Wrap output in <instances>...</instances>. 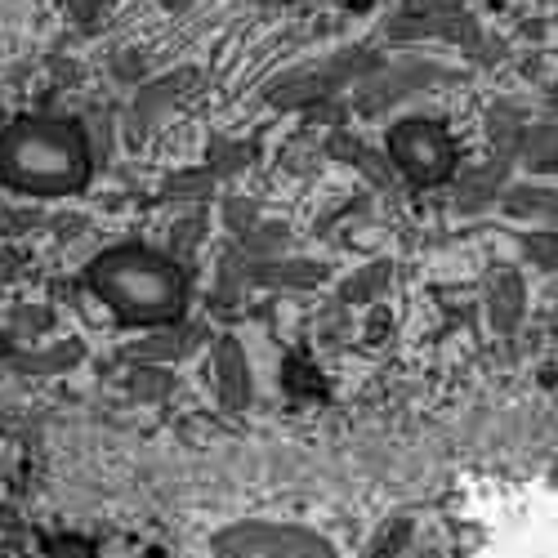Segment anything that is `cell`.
<instances>
[{"mask_svg": "<svg viewBox=\"0 0 558 558\" xmlns=\"http://www.w3.org/2000/svg\"><path fill=\"white\" fill-rule=\"evenodd\" d=\"M286 246H291V228L286 224H255L242 242L250 259H282Z\"/></svg>", "mask_w": 558, "mask_h": 558, "instance_id": "d6986e66", "label": "cell"}, {"mask_svg": "<svg viewBox=\"0 0 558 558\" xmlns=\"http://www.w3.org/2000/svg\"><path fill=\"white\" fill-rule=\"evenodd\" d=\"M523 250H527V259H532V264L558 268V233H554V228H536V233H527Z\"/></svg>", "mask_w": 558, "mask_h": 558, "instance_id": "cb8c5ba5", "label": "cell"}, {"mask_svg": "<svg viewBox=\"0 0 558 558\" xmlns=\"http://www.w3.org/2000/svg\"><path fill=\"white\" fill-rule=\"evenodd\" d=\"M9 273H18V255L14 250H0V277H9Z\"/></svg>", "mask_w": 558, "mask_h": 558, "instance_id": "1f68e13d", "label": "cell"}, {"mask_svg": "<svg viewBox=\"0 0 558 558\" xmlns=\"http://www.w3.org/2000/svg\"><path fill=\"white\" fill-rule=\"evenodd\" d=\"M518 157L532 170H541V175L545 170H558V125H532V130H523Z\"/></svg>", "mask_w": 558, "mask_h": 558, "instance_id": "ac0fdd59", "label": "cell"}, {"mask_svg": "<svg viewBox=\"0 0 558 558\" xmlns=\"http://www.w3.org/2000/svg\"><path fill=\"white\" fill-rule=\"evenodd\" d=\"M215 380H219V398L228 407H246L250 402V367L246 353L233 335H219L215 340Z\"/></svg>", "mask_w": 558, "mask_h": 558, "instance_id": "52a82bcc", "label": "cell"}, {"mask_svg": "<svg viewBox=\"0 0 558 558\" xmlns=\"http://www.w3.org/2000/svg\"><path fill=\"white\" fill-rule=\"evenodd\" d=\"M550 99H554V108H558V81H554V90H550Z\"/></svg>", "mask_w": 558, "mask_h": 558, "instance_id": "836d02e7", "label": "cell"}, {"mask_svg": "<svg viewBox=\"0 0 558 558\" xmlns=\"http://www.w3.org/2000/svg\"><path fill=\"white\" fill-rule=\"evenodd\" d=\"M224 224L233 228V233H250V228L259 224V201H250V197H228L224 201Z\"/></svg>", "mask_w": 558, "mask_h": 558, "instance_id": "d4e9b609", "label": "cell"}, {"mask_svg": "<svg viewBox=\"0 0 558 558\" xmlns=\"http://www.w3.org/2000/svg\"><path fill=\"white\" fill-rule=\"evenodd\" d=\"M112 67H117V81H134V76L143 72V59H139V54H134V50H125V54H121V59L112 63Z\"/></svg>", "mask_w": 558, "mask_h": 558, "instance_id": "f546056e", "label": "cell"}, {"mask_svg": "<svg viewBox=\"0 0 558 558\" xmlns=\"http://www.w3.org/2000/svg\"><path fill=\"white\" fill-rule=\"evenodd\" d=\"M509 215L518 219H536L545 228H558V188H536V184H518L500 192Z\"/></svg>", "mask_w": 558, "mask_h": 558, "instance_id": "4fadbf2b", "label": "cell"}, {"mask_svg": "<svg viewBox=\"0 0 558 558\" xmlns=\"http://www.w3.org/2000/svg\"><path fill=\"white\" fill-rule=\"evenodd\" d=\"M384 59L375 50H367V45H349V50H340L335 59H326L322 67H317V76L326 81V90H344V85H353V81H367V76L380 67Z\"/></svg>", "mask_w": 558, "mask_h": 558, "instance_id": "7c38bea8", "label": "cell"}, {"mask_svg": "<svg viewBox=\"0 0 558 558\" xmlns=\"http://www.w3.org/2000/svg\"><path fill=\"white\" fill-rule=\"evenodd\" d=\"M161 192L175 201H206L210 192H215V175H210V170H179V175L166 179Z\"/></svg>", "mask_w": 558, "mask_h": 558, "instance_id": "ffe728a7", "label": "cell"}, {"mask_svg": "<svg viewBox=\"0 0 558 558\" xmlns=\"http://www.w3.org/2000/svg\"><path fill=\"white\" fill-rule=\"evenodd\" d=\"M389 157L411 184H442V179H451V166H456V148H451L447 130L434 121L393 125Z\"/></svg>", "mask_w": 558, "mask_h": 558, "instance_id": "3957f363", "label": "cell"}, {"mask_svg": "<svg viewBox=\"0 0 558 558\" xmlns=\"http://www.w3.org/2000/svg\"><path fill=\"white\" fill-rule=\"evenodd\" d=\"M90 286L130 326H166L184 313V273L170 259L148 255L139 246L94 259Z\"/></svg>", "mask_w": 558, "mask_h": 558, "instance_id": "7a4b0ae2", "label": "cell"}, {"mask_svg": "<svg viewBox=\"0 0 558 558\" xmlns=\"http://www.w3.org/2000/svg\"><path fill=\"white\" fill-rule=\"evenodd\" d=\"M192 85H197V72H188V67H179V72H170V76H161V81L143 85L139 99H134V108H130V134H134V139H143L152 125H157L179 99H184Z\"/></svg>", "mask_w": 558, "mask_h": 558, "instance_id": "5b68a950", "label": "cell"}, {"mask_svg": "<svg viewBox=\"0 0 558 558\" xmlns=\"http://www.w3.org/2000/svg\"><path fill=\"white\" fill-rule=\"evenodd\" d=\"M9 228H18V233H23V228H41V215H36V210H18V215L9 219Z\"/></svg>", "mask_w": 558, "mask_h": 558, "instance_id": "4dcf8cb0", "label": "cell"}, {"mask_svg": "<svg viewBox=\"0 0 558 558\" xmlns=\"http://www.w3.org/2000/svg\"><path fill=\"white\" fill-rule=\"evenodd\" d=\"M54 326V313L45 309V304H18L14 313H9V331L14 335H45Z\"/></svg>", "mask_w": 558, "mask_h": 558, "instance_id": "603a6c76", "label": "cell"}, {"mask_svg": "<svg viewBox=\"0 0 558 558\" xmlns=\"http://www.w3.org/2000/svg\"><path fill=\"white\" fill-rule=\"evenodd\" d=\"M469 54H474L483 67H492L505 59V41H496V36H478V45H469Z\"/></svg>", "mask_w": 558, "mask_h": 558, "instance_id": "4316f807", "label": "cell"}, {"mask_svg": "<svg viewBox=\"0 0 558 558\" xmlns=\"http://www.w3.org/2000/svg\"><path fill=\"white\" fill-rule=\"evenodd\" d=\"M130 389H134V398L157 402V398H166V393L175 389V380H170L166 367H157V362H143V367H134V375H130Z\"/></svg>", "mask_w": 558, "mask_h": 558, "instance_id": "44dd1931", "label": "cell"}, {"mask_svg": "<svg viewBox=\"0 0 558 558\" xmlns=\"http://www.w3.org/2000/svg\"><path fill=\"white\" fill-rule=\"evenodd\" d=\"M487 139H492L500 161H514L518 139H523V108H518V103H496V108L487 112Z\"/></svg>", "mask_w": 558, "mask_h": 558, "instance_id": "9a60e30c", "label": "cell"}, {"mask_svg": "<svg viewBox=\"0 0 558 558\" xmlns=\"http://www.w3.org/2000/svg\"><path fill=\"white\" fill-rule=\"evenodd\" d=\"M0 175L27 192H72L90 175L85 134L67 121H18L0 134Z\"/></svg>", "mask_w": 558, "mask_h": 558, "instance_id": "6da1fadb", "label": "cell"}, {"mask_svg": "<svg viewBox=\"0 0 558 558\" xmlns=\"http://www.w3.org/2000/svg\"><path fill=\"white\" fill-rule=\"evenodd\" d=\"M94 139V152L99 157H108V148H112V125H108V117H90V130H85V143Z\"/></svg>", "mask_w": 558, "mask_h": 558, "instance_id": "83f0119b", "label": "cell"}, {"mask_svg": "<svg viewBox=\"0 0 558 558\" xmlns=\"http://www.w3.org/2000/svg\"><path fill=\"white\" fill-rule=\"evenodd\" d=\"M442 81H456L442 63H429V59H407V63H380L367 81H358V108L380 117L389 112L393 103H402L407 94H420V90H434Z\"/></svg>", "mask_w": 558, "mask_h": 558, "instance_id": "277c9868", "label": "cell"}, {"mask_svg": "<svg viewBox=\"0 0 558 558\" xmlns=\"http://www.w3.org/2000/svg\"><path fill=\"white\" fill-rule=\"evenodd\" d=\"M264 99H268V108H277V112H295V108H309L317 99H331V90H326V81L313 67V72H291V76H282V81H273L264 90Z\"/></svg>", "mask_w": 558, "mask_h": 558, "instance_id": "8fae6325", "label": "cell"}, {"mask_svg": "<svg viewBox=\"0 0 558 558\" xmlns=\"http://www.w3.org/2000/svg\"><path fill=\"white\" fill-rule=\"evenodd\" d=\"M523 309H527V291H523V277L514 268H500L487 282V313H492V326L496 331H514L523 322Z\"/></svg>", "mask_w": 558, "mask_h": 558, "instance_id": "9c48e42d", "label": "cell"}, {"mask_svg": "<svg viewBox=\"0 0 558 558\" xmlns=\"http://www.w3.org/2000/svg\"><path fill=\"white\" fill-rule=\"evenodd\" d=\"M326 282V264L317 259H255L250 264V286H282V291H309Z\"/></svg>", "mask_w": 558, "mask_h": 558, "instance_id": "8992f818", "label": "cell"}, {"mask_svg": "<svg viewBox=\"0 0 558 558\" xmlns=\"http://www.w3.org/2000/svg\"><path fill=\"white\" fill-rule=\"evenodd\" d=\"M67 5H72L76 23H94V18L103 14V5H108V0H67Z\"/></svg>", "mask_w": 558, "mask_h": 558, "instance_id": "f1b7e54d", "label": "cell"}, {"mask_svg": "<svg viewBox=\"0 0 558 558\" xmlns=\"http://www.w3.org/2000/svg\"><path fill=\"white\" fill-rule=\"evenodd\" d=\"M505 175H509V161H492V166L483 170H469L465 179H456V210H465V215H474V210L492 206V201L505 192Z\"/></svg>", "mask_w": 558, "mask_h": 558, "instance_id": "30bf717a", "label": "cell"}, {"mask_svg": "<svg viewBox=\"0 0 558 558\" xmlns=\"http://www.w3.org/2000/svg\"><path fill=\"white\" fill-rule=\"evenodd\" d=\"M344 112H349L344 103H335V99H317V103H309V108H304V117L317 121V125H335V130H340Z\"/></svg>", "mask_w": 558, "mask_h": 558, "instance_id": "484cf974", "label": "cell"}, {"mask_svg": "<svg viewBox=\"0 0 558 558\" xmlns=\"http://www.w3.org/2000/svg\"><path fill=\"white\" fill-rule=\"evenodd\" d=\"M206 237V215L201 210H192V215H179L175 228H170V250H175L179 259H188V250Z\"/></svg>", "mask_w": 558, "mask_h": 558, "instance_id": "7402d4cb", "label": "cell"}, {"mask_svg": "<svg viewBox=\"0 0 558 558\" xmlns=\"http://www.w3.org/2000/svg\"><path fill=\"white\" fill-rule=\"evenodd\" d=\"M81 353H85L81 340H63V344H54V349H36V353L9 349L5 362H9V367H18V371H27V375H54V371L76 367V362H81Z\"/></svg>", "mask_w": 558, "mask_h": 558, "instance_id": "5bb4252c", "label": "cell"}, {"mask_svg": "<svg viewBox=\"0 0 558 558\" xmlns=\"http://www.w3.org/2000/svg\"><path fill=\"white\" fill-rule=\"evenodd\" d=\"M201 340H206V326L184 322V326H175V331H157V335H148V340H139L125 358H130L134 367H143V362H170V358H184L188 349H197Z\"/></svg>", "mask_w": 558, "mask_h": 558, "instance_id": "ba28073f", "label": "cell"}, {"mask_svg": "<svg viewBox=\"0 0 558 558\" xmlns=\"http://www.w3.org/2000/svg\"><path fill=\"white\" fill-rule=\"evenodd\" d=\"M166 9L170 14H179V9H188V0H166Z\"/></svg>", "mask_w": 558, "mask_h": 558, "instance_id": "d6a6232c", "label": "cell"}, {"mask_svg": "<svg viewBox=\"0 0 558 558\" xmlns=\"http://www.w3.org/2000/svg\"><path fill=\"white\" fill-rule=\"evenodd\" d=\"M255 161V143H242V139H210V152H206V170L215 179H237L242 170Z\"/></svg>", "mask_w": 558, "mask_h": 558, "instance_id": "e0dca14e", "label": "cell"}, {"mask_svg": "<svg viewBox=\"0 0 558 558\" xmlns=\"http://www.w3.org/2000/svg\"><path fill=\"white\" fill-rule=\"evenodd\" d=\"M389 277H393V264L389 259H375V264L358 268L353 277H344L340 286V304H371L389 291Z\"/></svg>", "mask_w": 558, "mask_h": 558, "instance_id": "2e32d148", "label": "cell"}]
</instances>
